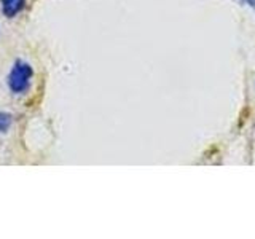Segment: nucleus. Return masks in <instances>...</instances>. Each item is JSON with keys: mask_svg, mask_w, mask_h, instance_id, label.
Wrapping results in <instances>:
<instances>
[{"mask_svg": "<svg viewBox=\"0 0 255 239\" xmlns=\"http://www.w3.org/2000/svg\"><path fill=\"white\" fill-rule=\"evenodd\" d=\"M26 6V0H2V10L8 18H14Z\"/></svg>", "mask_w": 255, "mask_h": 239, "instance_id": "2", "label": "nucleus"}, {"mask_svg": "<svg viewBox=\"0 0 255 239\" xmlns=\"http://www.w3.org/2000/svg\"><path fill=\"white\" fill-rule=\"evenodd\" d=\"M239 2H243L244 5L251 6V8H254V10H255V0H239Z\"/></svg>", "mask_w": 255, "mask_h": 239, "instance_id": "4", "label": "nucleus"}, {"mask_svg": "<svg viewBox=\"0 0 255 239\" xmlns=\"http://www.w3.org/2000/svg\"><path fill=\"white\" fill-rule=\"evenodd\" d=\"M11 126V115L0 114V132H6Z\"/></svg>", "mask_w": 255, "mask_h": 239, "instance_id": "3", "label": "nucleus"}, {"mask_svg": "<svg viewBox=\"0 0 255 239\" xmlns=\"http://www.w3.org/2000/svg\"><path fill=\"white\" fill-rule=\"evenodd\" d=\"M34 72L32 67L27 62L24 61H16L14 66L10 72V77H8V86L13 94H22L27 91V88L30 86V80Z\"/></svg>", "mask_w": 255, "mask_h": 239, "instance_id": "1", "label": "nucleus"}]
</instances>
